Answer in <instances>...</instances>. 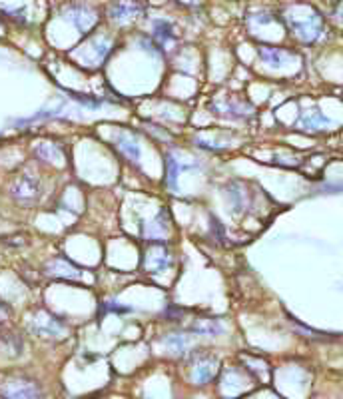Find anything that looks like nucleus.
Masks as SVG:
<instances>
[{"label":"nucleus","instance_id":"nucleus-2","mask_svg":"<svg viewBox=\"0 0 343 399\" xmlns=\"http://www.w3.org/2000/svg\"><path fill=\"white\" fill-rule=\"evenodd\" d=\"M12 198L18 200L20 204H33L36 198H38V192H40V184L38 180L33 176H20L17 182L12 184Z\"/></svg>","mask_w":343,"mask_h":399},{"label":"nucleus","instance_id":"nucleus-4","mask_svg":"<svg viewBox=\"0 0 343 399\" xmlns=\"http://www.w3.org/2000/svg\"><path fill=\"white\" fill-rule=\"evenodd\" d=\"M4 391L10 399H38V389L28 380H15Z\"/></svg>","mask_w":343,"mask_h":399},{"label":"nucleus","instance_id":"nucleus-5","mask_svg":"<svg viewBox=\"0 0 343 399\" xmlns=\"http://www.w3.org/2000/svg\"><path fill=\"white\" fill-rule=\"evenodd\" d=\"M116 144H118L122 154L128 158V160H132V162L140 160V146H138L136 138H132V136H128V134H122V136H118Z\"/></svg>","mask_w":343,"mask_h":399},{"label":"nucleus","instance_id":"nucleus-1","mask_svg":"<svg viewBox=\"0 0 343 399\" xmlns=\"http://www.w3.org/2000/svg\"><path fill=\"white\" fill-rule=\"evenodd\" d=\"M170 252L166 248L164 242H150L144 250V256H142V268L148 270L150 274H160L164 270H168L170 266Z\"/></svg>","mask_w":343,"mask_h":399},{"label":"nucleus","instance_id":"nucleus-3","mask_svg":"<svg viewBox=\"0 0 343 399\" xmlns=\"http://www.w3.org/2000/svg\"><path fill=\"white\" fill-rule=\"evenodd\" d=\"M33 330H35L36 333H40V335H60L66 328H64V324H62L58 317H54L52 313L40 312L35 317V322H33Z\"/></svg>","mask_w":343,"mask_h":399},{"label":"nucleus","instance_id":"nucleus-8","mask_svg":"<svg viewBox=\"0 0 343 399\" xmlns=\"http://www.w3.org/2000/svg\"><path fill=\"white\" fill-rule=\"evenodd\" d=\"M106 310H108V312H118V313L130 312L126 306H116V304H106Z\"/></svg>","mask_w":343,"mask_h":399},{"label":"nucleus","instance_id":"nucleus-7","mask_svg":"<svg viewBox=\"0 0 343 399\" xmlns=\"http://www.w3.org/2000/svg\"><path fill=\"white\" fill-rule=\"evenodd\" d=\"M154 35L158 40H168V38H172V26L168 24V22H156L154 24Z\"/></svg>","mask_w":343,"mask_h":399},{"label":"nucleus","instance_id":"nucleus-9","mask_svg":"<svg viewBox=\"0 0 343 399\" xmlns=\"http://www.w3.org/2000/svg\"><path fill=\"white\" fill-rule=\"evenodd\" d=\"M6 317H8V310H6V306L0 301V326L4 324V319H6Z\"/></svg>","mask_w":343,"mask_h":399},{"label":"nucleus","instance_id":"nucleus-6","mask_svg":"<svg viewBox=\"0 0 343 399\" xmlns=\"http://www.w3.org/2000/svg\"><path fill=\"white\" fill-rule=\"evenodd\" d=\"M166 164H168V184H170L172 188H176V184H178V176H180V172L184 170V166H180V162H178L174 156L166 158Z\"/></svg>","mask_w":343,"mask_h":399}]
</instances>
